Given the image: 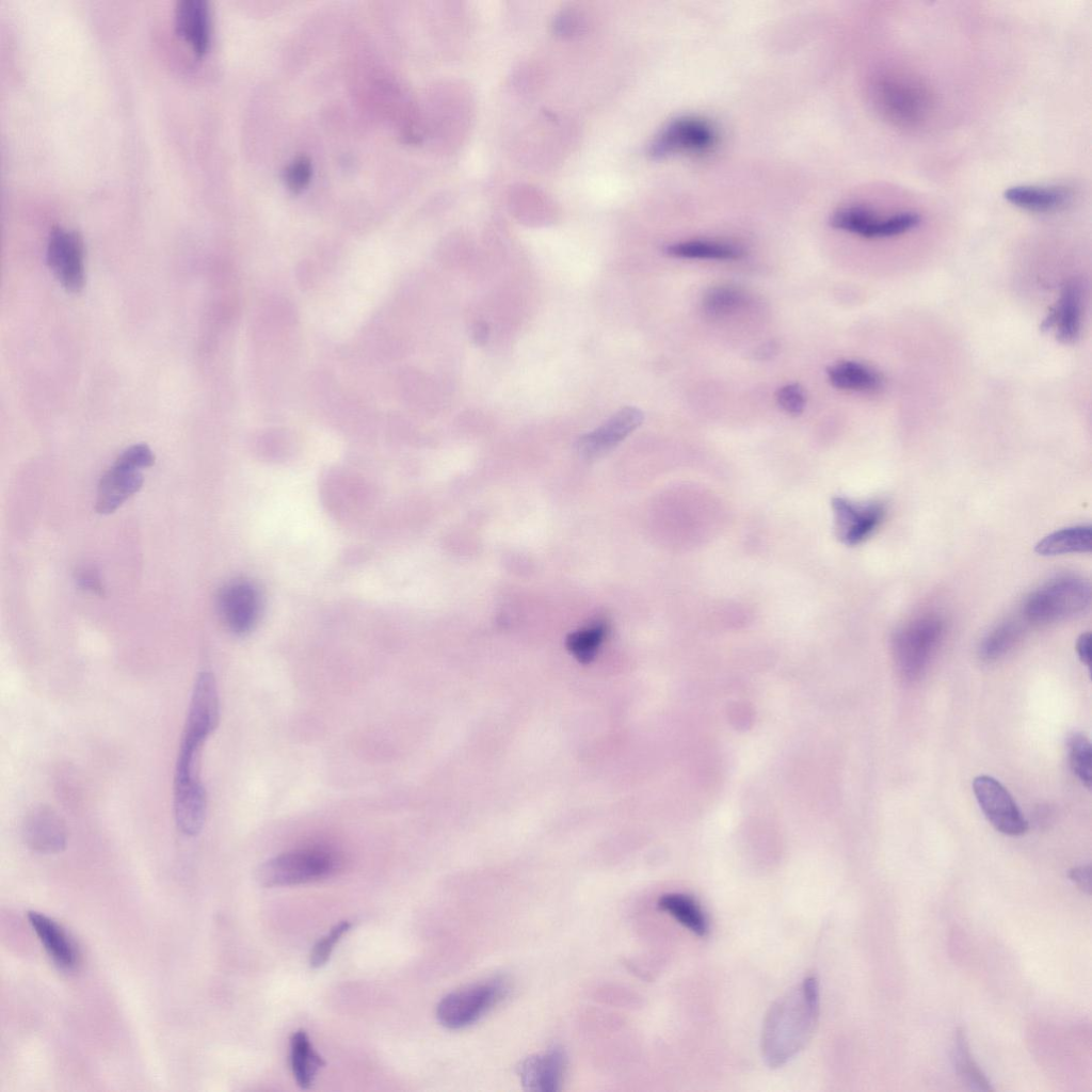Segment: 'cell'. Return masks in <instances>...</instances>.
Returning <instances> with one entry per match:
<instances>
[{
    "instance_id": "cell-28",
    "label": "cell",
    "mask_w": 1092,
    "mask_h": 1092,
    "mask_svg": "<svg viewBox=\"0 0 1092 1092\" xmlns=\"http://www.w3.org/2000/svg\"><path fill=\"white\" fill-rule=\"evenodd\" d=\"M1022 625L1007 620L994 627L981 641L978 654L981 660L991 662L1006 655L1019 640Z\"/></svg>"
},
{
    "instance_id": "cell-22",
    "label": "cell",
    "mask_w": 1092,
    "mask_h": 1092,
    "mask_svg": "<svg viewBox=\"0 0 1092 1092\" xmlns=\"http://www.w3.org/2000/svg\"><path fill=\"white\" fill-rule=\"evenodd\" d=\"M826 373L831 384L839 389L876 392L884 385L878 371L857 362H839L829 367Z\"/></svg>"
},
{
    "instance_id": "cell-6",
    "label": "cell",
    "mask_w": 1092,
    "mask_h": 1092,
    "mask_svg": "<svg viewBox=\"0 0 1092 1092\" xmlns=\"http://www.w3.org/2000/svg\"><path fill=\"white\" fill-rule=\"evenodd\" d=\"M47 263L67 291H81L85 283L84 244L81 235L73 229L54 227L48 239Z\"/></svg>"
},
{
    "instance_id": "cell-5",
    "label": "cell",
    "mask_w": 1092,
    "mask_h": 1092,
    "mask_svg": "<svg viewBox=\"0 0 1092 1092\" xmlns=\"http://www.w3.org/2000/svg\"><path fill=\"white\" fill-rule=\"evenodd\" d=\"M507 992L508 984L503 979L470 984L443 997L436 1008V1017L448 1029L467 1027L501 1001Z\"/></svg>"
},
{
    "instance_id": "cell-8",
    "label": "cell",
    "mask_w": 1092,
    "mask_h": 1092,
    "mask_svg": "<svg viewBox=\"0 0 1092 1092\" xmlns=\"http://www.w3.org/2000/svg\"><path fill=\"white\" fill-rule=\"evenodd\" d=\"M717 141V132L706 119L694 116L678 117L669 123L652 143L649 154L664 158L677 152H705Z\"/></svg>"
},
{
    "instance_id": "cell-7",
    "label": "cell",
    "mask_w": 1092,
    "mask_h": 1092,
    "mask_svg": "<svg viewBox=\"0 0 1092 1092\" xmlns=\"http://www.w3.org/2000/svg\"><path fill=\"white\" fill-rule=\"evenodd\" d=\"M976 800L989 822L1000 833L1019 836L1028 822L1009 791L994 777L979 775L973 781Z\"/></svg>"
},
{
    "instance_id": "cell-16",
    "label": "cell",
    "mask_w": 1092,
    "mask_h": 1092,
    "mask_svg": "<svg viewBox=\"0 0 1092 1092\" xmlns=\"http://www.w3.org/2000/svg\"><path fill=\"white\" fill-rule=\"evenodd\" d=\"M143 484L140 469L115 461L100 479L96 500V511L110 514L121 507L130 496L135 494Z\"/></svg>"
},
{
    "instance_id": "cell-20",
    "label": "cell",
    "mask_w": 1092,
    "mask_h": 1092,
    "mask_svg": "<svg viewBox=\"0 0 1092 1092\" xmlns=\"http://www.w3.org/2000/svg\"><path fill=\"white\" fill-rule=\"evenodd\" d=\"M207 793L203 784L174 787V816L178 830L187 836L197 835L205 823Z\"/></svg>"
},
{
    "instance_id": "cell-37",
    "label": "cell",
    "mask_w": 1092,
    "mask_h": 1092,
    "mask_svg": "<svg viewBox=\"0 0 1092 1092\" xmlns=\"http://www.w3.org/2000/svg\"><path fill=\"white\" fill-rule=\"evenodd\" d=\"M78 585L97 595H103V588L98 573L92 567H83L77 574Z\"/></svg>"
},
{
    "instance_id": "cell-19",
    "label": "cell",
    "mask_w": 1092,
    "mask_h": 1092,
    "mask_svg": "<svg viewBox=\"0 0 1092 1092\" xmlns=\"http://www.w3.org/2000/svg\"><path fill=\"white\" fill-rule=\"evenodd\" d=\"M28 919L52 961L61 968H75L79 958L78 950L66 931L53 919L38 912H29Z\"/></svg>"
},
{
    "instance_id": "cell-2",
    "label": "cell",
    "mask_w": 1092,
    "mask_h": 1092,
    "mask_svg": "<svg viewBox=\"0 0 1092 1092\" xmlns=\"http://www.w3.org/2000/svg\"><path fill=\"white\" fill-rule=\"evenodd\" d=\"M944 636V622L926 613L901 625L892 637V654L899 676L918 680L935 656Z\"/></svg>"
},
{
    "instance_id": "cell-11",
    "label": "cell",
    "mask_w": 1092,
    "mask_h": 1092,
    "mask_svg": "<svg viewBox=\"0 0 1092 1092\" xmlns=\"http://www.w3.org/2000/svg\"><path fill=\"white\" fill-rule=\"evenodd\" d=\"M219 721L220 700L214 675L200 672L193 686L182 736L205 742Z\"/></svg>"
},
{
    "instance_id": "cell-1",
    "label": "cell",
    "mask_w": 1092,
    "mask_h": 1092,
    "mask_svg": "<svg viewBox=\"0 0 1092 1092\" xmlns=\"http://www.w3.org/2000/svg\"><path fill=\"white\" fill-rule=\"evenodd\" d=\"M819 1016V986L807 977L780 997L767 1013L761 1051L767 1064L778 1067L792 1059L812 1037Z\"/></svg>"
},
{
    "instance_id": "cell-15",
    "label": "cell",
    "mask_w": 1092,
    "mask_h": 1092,
    "mask_svg": "<svg viewBox=\"0 0 1092 1092\" xmlns=\"http://www.w3.org/2000/svg\"><path fill=\"white\" fill-rule=\"evenodd\" d=\"M566 1057L560 1047L525 1058L517 1066L524 1089L532 1092H555L560 1089Z\"/></svg>"
},
{
    "instance_id": "cell-31",
    "label": "cell",
    "mask_w": 1092,
    "mask_h": 1092,
    "mask_svg": "<svg viewBox=\"0 0 1092 1092\" xmlns=\"http://www.w3.org/2000/svg\"><path fill=\"white\" fill-rule=\"evenodd\" d=\"M952 1060L959 1074L973 1089L979 1091L992 1089L989 1080L970 1056L963 1029L956 1032Z\"/></svg>"
},
{
    "instance_id": "cell-17",
    "label": "cell",
    "mask_w": 1092,
    "mask_h": 1092,
    "mask_svg": "<svg viewBox=\"0 0 1092 1092\" xmlns=\"http://www.w3.org/2000/svg\"><path fill=\"white\" fill-rule=\"evenodd\" d=\"M1081 288L1077 282H1069L1061 291L1058 303L1050 309L1041 327L1044 331L1056 327L1057 338L1063 343L1074 342L1081 327Z\"/></svg>"
},
{
    "instance_id": "cell-18",
    "label": "cell",
    "mask_w": 1092,
    "mask_h": 1092,
    "mask_svg": "<svg viewBox=\"0 0 1092 1092\" xmlns=\"http://www.w3.org/2000/svg\"><path fill=\"white\" fill-rule=\"evenodd\" d=\"M175 25L178 33L197 53L207 51L211 39V18L206 0H178Z\"/></svg>"
},
{
    "instance_id": "cell-39",
    "label": "cell",
    "mask_w": 1092,
    "mask_h": 1092,
    "mask_svg": "<svg viewBox=\"0 0 1092 1092\" xmlns=\"http://www.w3.org/2000/svg\"><path fill=\"white\" fill-rule=\"evenodd\" d=\"M1076 652L1080 661L1090 667L1091 663V633L1085 632L1080 635L1076 643Z\"/></svg>"
},
{
    "instance_id": "cell-25",
    "label": "cell",
    "mask_w": 1092,
    "mask_h": 1092,
    "mask_svg": "<svg viewBox=\"0 0 1092 1092\" xmlns=\"http://www.w3.org/2000/svg\"><path fill=\"white\" fill-rule=\"evenodd\" d=\"M657 905L692 933L698 936H705L708 933V919L701 905L691 896L680 893L665 894L659 898Z\"/></svg>"
},
{
    "instance_id": "cell-36",
    "label": "cell",
    "mask_w": 1092,
    "mask_h": 1092,
    "mask_svg": "<svg viewBox=\"0 0 1092 1092\" xmlns=\"http://www.w3.org/2000/svg\"><path fill=\"white\" fill-rule=\"evenodd\" d=\"M311 167L308 160L300 158L292 162L286 173L287 184L293 191L303 189L309 181Z\"/></svg>"
},
{
    "instance_id": "cell-34",
    "label": "cell",
    "mask_w": 1092,
    "mask_h": 1092,
    "mask_svg": "<svg viewBox=\"0 0 1092 1092\" xmlns=\"http://www.w3.org/2000/svg\"><path fill=\"white\" fill-rule=\"evenodd\" d=\"M776 400L778 405L791 415L801 414L806 404L805 392L797 383L787 384L778 388Z\"/></svg>"
},
{
    "instance_id": "cell-12",
    "label": "cell",
    "mask_w": 1092,
    "mask_h": 1092,
    "mask_svg": "<svg viewBox=\"0 0 1092 1092\" xmlns=\"http://www.w3.org/2000/svg\"><path fill=\"white\" fill-rule=\"evenodd\" d=\"M218 608L230 631L237 635L246 633L254 626L258 615L257 590L247 581H231L220 591Z\"/></svg>"
},
{
    "instance_id": "cell-24",
    "label": "cell",
    "mask_w": 1092,
    "mask_h": 1092,
    "mask_svg": "<svg viewBox=\"0 0 1092 1092\" xmlns=\"http://www.w3.org/2000/svg\"><path fill=\"white\" fill-rule=\"evenodd\" d=\"M1091 548V526L1080 525L1049 533L1035 545V552L1040 556L1053 557L1074 552H1090Z\"/></svg>"
},
{
    "instance_id": "cell-38",
    "label": "cell",
    "mask_w": 1092,
    "mask_h": 1092,
    "mask_svg": "<svg viewBox=\"0 0 1092 1092\" xmlns=\"http://www.w3.org/2000/svg\"><path fill=\"white\" fill-rule=\"evenodd\" d=\"M1070 878L1080 889L1090 894L1091 890V867L1090 865L1079 866L1070 871Z\"/></svg>"
},
{
    "instance_id": "cell-4",
    "label": "cell",
    "mask_w": 1092,
    "mask_h": 1092,
    "mask_svg": "<svg viewBox=\"0 0 1092 1092\" xmlns=\"http://www.w3.org/2000/svg\"><path fill=\"white\" fill-rule=\"evenodd\" d=\"M337 866L335 855L324 849H300L274 856L257 870L264 887L290 886L317 881L330 876Z\"/></svg>"
},
{
    "instance_id": "cell-29",
    "label": "cell",
    "mask_w": 1092,
    "mask_h": 1092,
    "mask_svg": "<svg viewBox=\"0 0 1092 1092\" xmlns=\"http://www.w3.org/2000/svg\"><path fill=\"white\" fill-rule=\"evenodd\" d=\"M607 633V624L597 621L580 628L566 638L567 649L580 661H592Z\"/></svg>"
},
{
    "instance_id": "cell-9",
    "label": "cell",
    "mask_w": 1092,
    "mask_h": 1092,
    "mask_svg": "<svg viewBox=\"0 0 1092 1092\" xmlns=\"http://www.w3.org/2000/svg\"><path fill=\"white\" fill-rule=\"evenodd\" d=\"M831 505L836 536L848 546L867 540L885 516V507L881 501L855 502L845 497H834Z\"/></svg>"
},
{
    "instance_id": "cell-27",
    "label": "cell",
    "mask_w": 1092,
    "mask_h": 1092,
    "mask_svg": "<svg viewBox=\"0 0 1092 1092\" xmlns=\"http://www.w3.org/2000/svg\"><path fill=\"white\" fill-rule=\"evenodd\" d=\"M884 219L878 218L863 207H846L835 211L830 223L832 227L849 231L864 238H882Z\"/></svg>"
},
{
    "instance_id": "cell-26",
    "label": "cell",
    "mask_w": 1092,
    "mask_h": 1092,
    "mask_svg": "<svg viewBox=\"0 0 1092 1092\" xmlns=\"http://www.w3.org/2000/svg\"><path fill=\"white\" fill-rule=\"evenodd\" d=\"M665 251L673 257L690 259L733 260L741 258L744 254L743 250L735 244L707 240L677 242L669 245Z\"/></svg>"
},
{
    "instance_id": "cell-30",
    "label": "cell",
    "mask_w": 1092,
    "mask_h": 1092,
    "mask_svg": "<svg viewBox=\"0 0 1092 1092\" xmlns=\"http://www.w3.org/2000/svg\"><path fill=\"white\" fill-rule=\"evenodd\" d=\"M746 304V295L733 286H718L706 292L703 299V310L714 318L728 316L738 311Z\"/></svg>"
},
{
    "instance_id": "cell-3",
    "label": "cell",
    "mask_w": 1092,
    "mask_h": 1092,
    "mask_svg": "<svg viewBox=\"0 0 1092 1092\" xmlns=\"http://www.w3.org/2000/svg\"><path fill=\"white\" fill-rule=\"evenodd\" d=\"M1091 601V587L1075 575L1057 576L1031 592L1025 599L1023 616L1044 625L1064 621L1085 612Z\"/></svg>"
},
{
    "instance_id": "cell-13",
    "label": "cell",
    "mask_w": 1092,
    "mask_h": 1092,
    "mask_svg": "<svg viewBox=\"0 0 1092 1092\" xmlns=\"http://www.w3.org/2000/svg\"><path fill=\"white\" fill-rule=\"evenodd\" d=\"M26 845L42 854H54L66 847V826L59 814L49 806L32 808L22 823Z\"/></svg>"
},
{
    "instance_id": "cell-33",
    "label": "cell",
    "mask_w": 1092,
    "mask_h": 1092,
    "mask_svg": "<svg viewBox=\"0 0 1092 1092\" xmlns=\"http://www.w3.org/2000/svg\"><path fill=\"white\" fill-rule=\"evenodd\" d=\"M351 927L352 924L349 920H342L336 924L326 935L322 936L314 945L309 956V964L312 968H319L325 965L335 948V945L346 933L349 932Z\"/></svg>"
},
{
    "instance_id": "cell-14",
    "label": "cell",
    "mask_w": 1092,
    "mask_h": 1092,
    "mask_svg": "<svg viewBox=\"0 0 1092 1092\" xmlns=\"http://www.w3.org/2000/svg\"><path fill=\"white\" fill-rule=\"evenodd\" d=\"M643 413L636 407H624L615 413L603 425L581 436L577 444L579 453L587 457H597L612 449L643 421Z\"/></svg>"
},
{
    "instance_id": "cell-35",
    "label": "cell",
    "mask_w": 1092,
    "mask_h": 1092,
    "mask_svg": "<svg viewBox=\"0 0 1092 1092\" xmlns=\"http://www.w3.org/2000/svg\"><path fill=\"white\" fill-rule=\"evenodd\" d=\"M116 460L133 468L141 469L151 466L155 462V456L147 445L135 444L124 450Z\"/></svg>"
},
{
    "instance_id": "cell-32",
    "label": "cell",
    "mask_w": 1092,
    "mask_h": 1092,
    "mask_svg": "<svg viewBox=\"0 0 1092 1092\" xmlns=\"http://www.w3.org/2000/svg\"><path fill=\"white\" fill-rule=\"evenodd\" d=\"M1067 751L1070 765L1079 781L1087 787H1091V743L1081 733H1073L1067 739Z\"/></svg>"
},
{
    "instance_id": "cell-10",
    "label": "cell",
    "mask_w": 1092,
    "mask_h": 1092,
    "mask_svg": "<svg viewBox=\"0 0 1092 1092\" xmlns=\"http://www.w3.org/2000/svg\"><path fill=\"white\" fill-rule=\"evenodd\" d=\"M878 101L884 114L901 125L919 122L929 110V97L920 84L909 79L888 78L880 83Z\"/></svg>"
},
{
    "instance_id": "cell-21",
    "label": "cell",
    "mask_w": 1092,
    "mask_h": 1092,
    "mask_svg": "<svg viewBox=\"0 0 1092 1092\" xmlns=\"http://www.w3.org/2000/svg\"><path fill=\"white\" fill-rule=\"evenodd\" d=\"M1003 197L1012 205L1032 212H1051L1070 203L1072 192L1065 187L1015 186Z\"/></svg>"
},
{
    "instance_id": "cell-23",
    "label": "cell",
    "mask_w": 1092,
    "mask_h": 1092,
    "mask_svg": "<svg viewBox=\"0 0 1092 1092\" xmlns=\"http://www.w3.org/2000/svg\"><path fill=\"white\" fill-rule=\"evenodd\" d=\"M290 1065L298 1086L308 1089L318 1073L325 1065L324 1059L315 1050L307 1032L296 1030L290 1038Z\"/></svg>"
}]
</instances>
